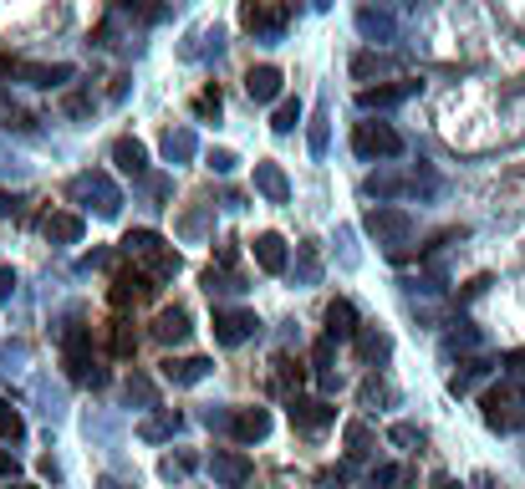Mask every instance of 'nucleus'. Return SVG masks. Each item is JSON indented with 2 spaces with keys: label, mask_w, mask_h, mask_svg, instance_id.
I'll list each match as a JSON object with an SVG mask.
<instances>
[{
  "label": "nucleus",
  "mask_w": 525,
  "mask_h": 489,
  "mask_svg": "<svg viewBox=\"0 0 525 489\" xmlns=\"http://www.w3.org/2000/svg\"><path fill=\"white\" fill-rule=\"evenodd\" d=\"M123 250L133 255V265H143V271L154 275V281H168V275H179V250L164 240V235H154V230H128L123 235Z\"/></svg>",
  "instance_id": "nucleus-1"
},
{
  "label": "nucleus",
  "mask_w": 525,
  "mask_h": 489,
  "mask_svg": "<svg viewBox=\"0 0 525 489\" xmlns=\"http://www.w3.org/2000/svg\"><path fill=\"white\" fill-rule=\"evenodd\" d=\"M62 362H66V377H72V383H103V373L92 367V332L87 326H66Z\"/></svg>",
  "instance_id": "nucleus-2"
},
{
  "label": "nucleus",
  "mask_w": 525,
  "mask_h": 489,
  "mask_svg": "<svg viewBox=\"0 0 525 489\" xmlns=\"http://www.w3.org/2000/svg\"><path fill=\"white\" fill-rule=\"evenodd\" d=\"M352 148H358L362 158H398L403 154V138H398V128H388V123H358V128H352Z\"/></svg>",
  "instance_id": "nucleus-3"
},
{
  "label": "nucleus",
  "mask_w": 525,
  "mask_h": 489,
  "mask_svg": "<svg viewBox=\"0 0 525 489\" xmlns=\"http://www.w3.org/2000/svg\"><path fill=\"white\" fill-rule=\"evenodd\" d=\"M256 332H260L256 311H245V306H219L215 311V342L219 347H240L245 336H256Z\"/></svg>",
  "instance_id": "nucleus-4"
},
{
  "label": "nucleus",
  "mask_w": 525,
  "mask_h": 489,
  "mask_svg": "<svg viewBox=\"0 0 525 489\" xmlns=\"http://www.w3.org/2000/svg\"><path fill=\"white\" fill-rule=\"evenodd\" d=\"M158 291V281L143 265H123V271L113 275V306L123 311V306H138V301H148Z\"/></svg>",
  "instance_id": "nucleus-5"
},
{
  "label": "nucleus",
  "mask_w": 525,
  "mask_h": 489,
  "mask_svg": "<svg viewBox=\"0 0 525 489\" xmlns=\"http://www.w3.org/2000/svg\"><path fill=\"white\" fill-rule=\"evenodd\" d=\"M209 474H215V484H225V489H245L256 469H250L245 449H215L209 454Z\"/></svg>",
  "instance_id": "nucleus-6"
},
{
  "label": "nucleus",
  "mask_w": 525,
  "mask_h": 489,
  "mask_svg": "<svg viewBox=\"0 0 525 489\" xmlns=\"http://www.w3.org/2000/svg\"><path fill=\"white\" fill-rule=\"evenodd\" d=\"M240 26L256 31V36H276L286 26V5H276V0H240Z\"/></svg>",
  "instance_id": "nucleus-7"
},
{
  "label": "nucleus",
  "mask_w": 525,
  "mask_h": 489,
  "mask_svg": "<svg viewBox=\"0 0 525 489\" xmlns=\"http://www.w3.org/2000/svg\"><path fill=\"white\" fill-rule=\"evenodd\" d=\"M520 403H525V387H515V383L490 387V393H485V424H490V428H510Z\"/></svg>",
  "instance_id": "nucleus-8"
},
{
  "label": "nucleus",
  "mask_w": 525,
  "mask_h": 489,
  "mask_svg": "<svg viewBox=\"0 0 525 489\" xmlns=\"http://www.w3.org/2000/svg\"><path fill=\"white\" fill-rule=\"evenodd\" d=\"M409 230H413V219L403 215V209H393V205H378L368 215V235H378V244L383 240H409Z\"/></svg>",
  "instance_id": "nucleus-9"
},
{
  "label": "nucleus",
  "mask_w": 525,
  "mask_h": 489,
  "mask_svg": "<svg viewBox=\"0 0 525 489\" xmlns=\"http://www.w3.org/2000/svg\"><path fill=\"white\" fill-rule=\"evenodd\" d=\"M332 418H337V408H332L327 398H301V393L291 398V424H296V428H307V434L327 428Z\"/></svg>",
  "instance_id": "nucleus-10"
},
{
  "label": "nucleus",
  "mask_w": 525,
  "mask_h": 489,
  "mask_svg": "<svg viewBox=\"0 0 525 489\" xmlns=\"http://www.w3.org/2000/svg\"><path fill=\"white\" fill-rule=\"evenodd\" d=\"M270 434V413L266 408H235L230 413V438L235 444H260Z\"/></svg>",
  "instance_id": "nucleus-11"
},
{
  "label": "nucleus",
  "mask_w": 525,
  "mask_h": 489,
  "mask_svg": "<svg viewBox=\"0 0 525 489\" xmlns=\"http://www.w3.org/2000/svg\"><path fill=\"white\" fill-rule=\"evenodd\" d=\"M189 311L184 306H164L158 311V322H154V336L164 342V347H179V342H189Z\"/></svg>",
  "instance_id": "nucleus-12"
},
{
  "label": "nucleus",
  "mask_w": 525,
  "mask_h": 489,
  "mask_svg": "<svg viewBox=\"0 0 525 489\" xmlns=\"http://www.w3.org/2000/svg\"><path fill=\"white\" fill-rule=\"evenodd\" d=\"M11 77H26L31 87H62V82L72 77V66H66V62H56V66H46V62H15Z\"/></svg>",
  "instance_id": "nucleus-13"
},
{
  "label": "nucleus",
  "mask_w": 525,
  "mask_h": 489,
  "mask_svg": "<svg viewBox=\"0 0 525 489\" xmlns=\"http://www.w3.org/2000/svg\"><path fill=\"white\" fill-rule=\"evenodd\" d=\"M270 367H276V373H270V383H276V393H286V398H296V393H301V383H307V367H301V357H276L270 362Z\"/></svg>",
  "instance_id": "nucleus-14"
},
{
  "label": "nucleus",
  "mask_w": 525,
  "mask_h": 489,
  "mask_svg": "<svg viewBox=\"0 0 525 489\" xmlns=\"http://www.w3.org/2000/svg\"><path fill=\"white\" fill-rule=\"evenodd\" d=\"M250 250H256V265L266 275H281L286 271V240H281V235H256Z\"/></svg>",
  "instance_id": "nucleus-15"
},
{
  "label": "nucleus",
  "mask_w": 525,
  "mask_h": 489,
  "mask_svg": "<svg viewBox=\"0 0 525 489\" xmlns=\"http://www.w3.org/2000/svg\"><path fill=\"white\" fill-rule=\"evenodd\" d=\"M113 164L123 168V174H133V179H143V174H148V148H143L138 138H117L113 143Z\"/></svg>",
  "instance_id": "nucleus-16"
},
{
  "label": "nucleus",
  "mask_w": 525,
  "mask_h": 489,
  "mask_svg": "<svg viewBox=\"0 0 525 489\" xmlns=\"http://www.w3.org/2000/svg\"><path fill=\"white\" fill-rule=\"evenodd\" d=\"M362 326H358V306L352 301H332L327 306V336L332 342H347V336H358Z\"/></svg>",
  "instance_id": "nucleus-17"
},
{
  "label": "nucleus",
  "mask_w": 525,
  "mask_h": 489,
  "mask_svg": "<svg viewBox=\"0 0 525 489\" xmlns=\"http://www.w3.org/2000/svg\"><path fill=\"white\" fill-rule=\"evenodd\" d=\"M413 92H419V82H388V87H362L358 103L372 113V107H398L403 97H413Z\"/></svg>",
  "instance_id": "nucleus-18"
},
{
  "label": "nucleus",
  "mask_w": 525,
  "mask_h": 489,
  "mask_svg": "<svg viewBox=\"0 0 525 489\" xmlns=\"http://www.w3.org/2000/svg\"><path fill=\"white\" fill-rule=\"evenodd\" d=\"M245 92H250V97H256V103H270V97H281V72H276V66H250V72H245Z\"/></svg>",
  "instance_id": "nucleus-19"
},
{
  "label": "nucleus",
  "mask_w": 525,
  "mask_h": 489,
  "mask_svg": "<svg viewBox=\"0 0 525 489\" xmlns=\"http://www.w3.org/2000/svg\"><path fill=\"white\" fill-rule=\"evenodd\" d=\"M41 230H46V240H56V244H77L82 240V219L66 215V209H52V215L41 219Z\"/></svg>",
  "instance_id": "nucleus-20"
},
{
  "label": "nucleus",
  "mask_w": 525,
  "mask_h": 489,
  "mask_svg": "<svg viewBox=\"0 0 525 489\" xmlns=\"http://www.w3.org/2000/svg\"><path fill=\"white\" fill-rule=\"evenodd\" d=\"M209 373V357H168L164 362V383H199Z\"/></svg>",
  "instance_id": "nucleus-21"
},
{
  "label": "nucleus",
  "mask_w": 525,
  "mask_h": 489,
  "mask_svg": "<svg viewBox=\"0 0 525 489\" xmlns=\"http://www.w3.org/2000/svg\"><path fill=\"white\" fill-rule=\"evenodd\" d=\"M77 189L97 194V215H107V219H113V215H117V205H123V199H117V189L103 179V174H82V179H77Z\"/></svg>",
  "instance_id": "nucleus-22"
},
{
  "label": "nucleus",
  "mask_w": 525,
  "mask_h": 489,
  "mask_svg": "<svg viewBox=\"0 0 525 489\" xmlns=\"http://www.w3.org/2000/svg\"><path fill=\"white\" fill-rule=\"evenodd\" d=\"M388 352H393V336L388 332H378V326H362L358 332V357L362 362H383Z\"/></svg>",
  "instance_id": "nucleus-23"
},
{
  "label": "nucleus",
  "mask_w": 525,
  "mask_h": 489,
  "mask_svg": "<svg viewBox=\"0 0 525 489\" xmlns=\"http://www.w3.org/2000/svg\"><path fill=\"white\" fill-rule=\"evenodd\" d=\"M256 189L266 194L270 205H286V174L276 164H256Z\"/></svg>",
  "instance_id": "nucleus-24"
},
{
  "label": "nucleus",
  "mask_w": 525,
  "mask_h": 489,
  "mask_svg": "<svg viewBox=\"0 0 525 489\" xmlns=\"http://www.w3.org/2000/svg\"><path fill=\"white\" fill-rule=\"evenodd\" d=\"M179 424H184L179 413H174V408H164L158 418H148V424H143L138 434H143V438H168V434H179Z\"/></svg>",
  "instance_id": "nucleus-25"
},
{
  "label": "nucleus",
  "mask_w": 525,
  "mask_h": 489,
  "mask_svg": "<svg viewBox=\"0 0 525 489\" xmlns=\"http://www.w3.org/2000/svg\"><path fill=\"white\" fill-rule=\"evenodd\" d=\"M347 454H352V459H368V454H372L368 424H347Z\"/></svg>",
  "instance_id": "nucleus-26"
},
{
  "label": "nucleus",
  "mask_w": 525,
  "mask_h": 489,
  "mask_svg": "<svg viewBox=\"0 0 525 489\" xmlns=\"http://www.w3.org/2000/svg\"><path fill=\"white\" fill-rule=\"evenodd\" d=\"M296 123H301V103H296V97H286V103L276 107V117H270V128H276V133H291Z\"/></svg>",
  "instance_id": "nucleus-27"
},
{
  "label": "nucleus",
  "mask_w": 525,
  "mask_h": 489,
  "mask_svg": "<svg viewBox=\"0 0 525 489\" xmlns=\"http://www.w3.org/2000/svg\"><path fill=\"white\" fill-rule=\"evenodd\" d=\"M107 347L117 352V357H133V347H138V332H133L128 322H113V342Z\"/></svg>",
  "instance_id": "nucleus-28"
},
{
  "label": "nucleus",
  "mask_w": 525,
  "mask_h": 489,
  "mask_svg": "<svg viewBox=\"0 0 525 489\" xmlns=\"http://www.w3.org/2000/svg\"><path fill=\"white\" fill-rule=\"evenodd\" d=\"M117 11L138 15V21H158V15H164V5H158V0H117Z\"/></svg>",
  "instance_id": "nucleus-29"
},
{
  "label": "nucleus",
  "mask_w": 525,
  "mask_h": 489,
  "mask_svg": "<svg viewBox=\"0 0 525 489\" xmlns=\"http://www.w3.org/2000/svg\"><path fill=\"white\" fill-rule=\"evenodd\" d=\"M164 154H168V158H189V154H194V133H189V128L168 133V138H164Z\"/></svg>",
  "instance_id": "nucleus-30"
},
{
  "label": "nucleus",
  "mask_w": 525,
  "mask_h": 489,
  "mask_svg": "<svg viewBox=\"0 0 525 489\" xmlns=\"http://www.w3.org/2000/svg\"><path fill=\"white\" fill-rule=\"evenodd\" d=\"M393 398H398L393 383H378V377H368V383H362V403H368V408H372V403H393Z\"/></svg>",
  "instance_id": "nucleus-31"
},
{
  "label": "nucleus",
  "mask_w": 525,
  "mask_h": 489,
  "mask_svg": "<svg viewBox=\"0 0 525 489\" xmlns=\"http://www.w3.org/2000/svg\"><path fill=\"white\" fill-rule=\"evenodd\" d=\"M0 438H21V413L11 403H0Z\"/></svg>",
  "instance_id": "nucleus-32"
},
{
  "label": "nucleus",
  "mask_w": 525,
  "mask_h": 489,
  "mask_svg": "<svg viewBox=\"0 0 525 489\" xmlns=\"http://www.w3.org/2000/svg\"><path fill=\"white\" fill-rule=\"evenodd\" d=\"M358 26L368 31V36H388V31H393V21H388V15H372V11H362V15H358Z\"/></svg>",
  "instance_id": "nucleus-33"
},
{
  "label": "nucleus",
  "mask_w": 525,
  "mask_h": 489,
  "mask_svg": "<svg viewBox=\"0 0 525 489\" xmlns=\"http://www.w3.org/2000/svg\"><path fill=\"white\" fill-rule=\"evenodd\" d=\"M383 66H393V62H388V56H372V52H362L358 62H352V72H358V77H372V72H383Z\"/></svg>",
  "instance_id": "nucleus-34"
},
{
  "label": "nucleus",
  "mask_w": 525,
  "mask_h": 489,
  "mask_svg": "<svg viewBox=\"0 0 525 489\" xmlns=\"http://www.w3.org/2000/svg\"><path fill=\"white\" fill-rule=\"evenodd\" d=\"M128 398H138L143 408H154V383L148 377H128Z\"/></svg>",
  "instance_id": "nucleus-35"
},
{
  "label": "nucleus",
  "mask_w": 525,
  "mask_h": 489,
  "mask_svg": "<svg viewBox=\"0 0 525 489\" xmlns=\"http://www.w3.org/2000/svg\"><path fill=\"white\" fill-rule=\"evenodd\" d=\"M189 469H194L189 454H168V459H164V474H168V479H174V474H189Z\"/></svg>",
  "instance_id": "nucleus-36"
},
{
  "label": "nucleus",
  "mask_w": 525,
  "mask_h": 489,
  "mask_svg": "<svg viewBox=\"0 0 525 489\" xmlns=\"http://www.w3.org/2000/svg\"><path fill=\"white\" fill-rule=\"evenodd\" d=\"M311 362H317L321 373H327V367H332V336H321L317 347H311Z\"/></svg>",
  "instance_id": "nucleus-37"
},
{
  "label": "nucleus",
  "mask_w": 525,
  "mask_h": 489,
  "mask_svg": "<svg viewBox=\"0 0 525 489\" xmlns=\"http://www.w3.org/2000/svg\"><path fill=\"white\" fill-rule=\"evenodd\" d=\"M194 107H199V113H205V117H209V113L219 117V87H205V92H199V103H194Z\"/></svg>",
  "instance_id": "nucleus-38"
},
{
  "label": "nucleus",
  "mask_w": 525,
  "mask_h": 489,
  "mask_svg": "<svg viewBox=\"0 0 525 489\" xmlns=\"http://www.w3.org/2000/svg\"><path fill=\"white\" fill-rule=\"evenodd\" d=\"M388 438H393V444H419V428H413V424H393V428H388Z\"/></svg>",
  "instance_id": "nucleus-39"
},
{
  "label": "nucleus",
  "mask_w": 525,
  "mask_h": 489,
  "mask_svg": "<svg viewBox=\"0 0 525 489\" xmlns=\"http://www.w3.org/2000/svg\"><path fill=\"white\" fill-rule=\"evenodd\" d=\"M321 148H327V117L311 123V154H321Z\"/></svg>",
  "instance_id": "nucleus-40"
},
{
  "label": "nucleus",
  "mask_w": 525,
  "mask_h": 489,
  "mask_svg": "<svg viewBox=\"0 0 525 489\" xmlns=\"http://www.w3.org/2000/svg\"><path fill=\"white\" fill-rule=\"evenodd\" d=\"M209 168H215V174H230V168H235V154H225V148H219V154H209Z\"/></svg>",
  "instance_id": "nucleus-41"
},
{
  "label": "nucleus",
  "mask_w": 525,
  "mask_h": 489,
  "mask_svg": "<svg viewBox=\"0 0 525 489\" xmlns=\"http://www.w3.org/2000/svg\"><path fill=\"white\" fill-rule=\"evenodd\" d=\"M11 291H15V271H11V265H0V301L11 296Z\"/></svg>",
  "instance_id": "nucleus-42"
},
{
  "label": "nucleus",
  "mask_w": 525,
  "mask_h": 489,
  "mask_svg": "<svg viewBox=\"0 0 525 489\" xmlns=\"http://www.w3.org/2000/svg\"><path fill=\"white\" fill-rule=\"evenodd\" d=\"M372 484H398V469H393V464H383V469H372Z\"/></svg>",
  "instance_id": "nucleus-43"
},
{
  "label": "nucleus",
  "mask_w": 525,
  "mask_h": 489,
  "mask_svg": "<svg viewBox=\"0 0 525 489\" xmlns=\"http://www.w3.org/2000/svg\"><path fill=\"white\" fill-rule=\"evenodd\" d=\"M434 489H459V479H449V474H439V479H434Z\"/></svg>",
  "instance_id": "nucleus-44"
},
{
  "label": "nucleus",
  "mask_w": 525,
  "mask_h": 489,
  "mask_svg": "<svg viewBox=\"0 0 525 489\" xmlns=\"http://www.w3.org/2000/svg\"><path fill=\"white\" fill-rule=\"evenodd\" d=\"M0 474H15V459H11V454H0Z\"/></svg>",
  "instance_id": "nucleus-45"
},
{
  "label": "nucleus",
  "mask_w": 525,
  "mask_h": 489,
  "mask_svg": "<svg viewBox=\"0 0 525 489\" xmlns=\"http://www.w3.org/2000/svg\"><path fill=\"white\" fill-rule=\"evenodd\" d=\"M15 209V194H0V215H11Z\"/></svg>",
  "instance_id": "nucleus-46"
},
{
  "label": "nucleus",
  "mask_w": 525,
  "mask_h": 489,
  "mask_svg": "<svg viewBox=\"0 0 525 489\" xmlns=\"http://www.w3.org/2000/svg\"><path fill=\"white\" fill-rule=\"evenodd\" d=\"M505 362H510V367H525V352H510Z\"/></svg>",
  "instance_id": "nucleus-47"
},
{
  "label": "nucleus",
  "mask_w": 525,
  "mask_h": 489,
  "mask_svg": "<svg viewBox=\"0 0 525 489\" xmlns=\"http://www.w3.org/2000/svg\"><path fill=\"white\" fill-rule=\"evenodd\" d=\"M97 489H128V484H117V479H97Z\"/></svg>",
  "instance_id": "nucleus-48"
},
{
  "label": "nucleus",
  "mask_w": 525,
  "mask_h": 489,
  "mask_svg": "<svg viewBox=\"0 0 525 489\" xmlns=\"http://www.w3.org/2000/svg\"><path fill=\"white\" fill-rule=\"evenodd\" d=\"M317 5H332V0H317Z\"/></svg>",
  "instance_id": "nucleus-49"
}]
</instances>
